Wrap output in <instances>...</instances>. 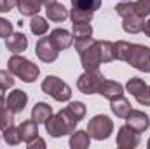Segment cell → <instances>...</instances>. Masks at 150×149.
<instances>
[{
	"label": "cell",
	"mask_w": 150,
	"mask_h": 149,
	"mask_svg": "<svg viewBox=\"0 0 150 149\" xmlns=\"http://www.w3.org/2000/svg\"><path fill=\"white\" fill-rule=\"evenodd\" d=\"M115 44V58L120 62H127L134 69L142 72H150V47L140 44H129L124 40Z\"/></svg>",
	"instance_id": "1"
},
{
	"label": "cell",
	"mask_w": 150,
	"mask_h": 149,
	"mask_svg": "<svg viewBox=\"0 0 150 149\" xmlns=\"http://www.w3.org/2000/svg\"><path fill=\"white\" fill-rule=\"evenodd\" d=\"M75 49L79 51L84 70H98L100 69V65H101L100 40H94L93 37L75 39Z\"/></svg>",
	"instance_id": "2"
},
{
	"label": "cell",
	"mask_w": 150,
	"mask_h": 149,
	"mask_svg": "<svg viewBox=\"0 0 150 149\" xmlns=\"http://www.w3.org/2000/svg\"><path fill=\"white\" fill-rule=\"evenodd\" d=\"M79 121H75L74 117L70 116V112L67 109L52 114L47 121H45V130L51 137L58 139V137H63V135H72V132L75 130Z\"/></svg>",
	"instance_id": "3"
},
{
	"label": "cell",
	"mask_w": 150,
	"mask_h": 149,
	"mask_svg": "<svg viewBox=\"0 0 150 149\" xmlns=\"http://www.w3.org/2000/svg\"><path fill=\"white\" fill-rule=\"evenodd\" d=\"M7 65H9V70L12 74L16 75V77H19L21 81H25V82H35L37 77L40 75V69L35 63H32L30 60L23 58L21 54L11 56L9 62H7Z\"/></svg>",
	"instance_id": "4"
},
{
	"label": "cell",
	"mask_w": 150,
	"mask_h": 149,
	"mask_svg": "<svg viewBox=\"0 0 150 149\" xmlns=\"http://www.w3.org/2000/svg\"><path fill=\"white\" fill-rule=\"evenodd\" d=\"M42 91L47 93L49 97H52L58 102H68L70 97H72L70 86L65 81H61L59 77H56V75H47L42 81Z\"/></svg>",
	"instance_id": "5"
},
{
	"label": "cell",
	"mask_w": 150,
	"mask_h": 149,
	"mask_svg": "<svg viewBox=\"0 0 150 149\" xmlns=\"http://www.w3.org/2000/svg\"><path fill=\"white\" fill-rule=\"evenodd\" d=\"M112 130H113L112 119L108 116H103V114L94 116L87 123V133L96 140H105L108 135H112Z\"/></svg>",
	"instance_id": "6"
},
{
	"label": "cell",
	"mask_w": 150,
	"mask_h": 149,
	"mask_svg": "<svg viewBox=\"0 0 150 149\" xmlns=\"http://www.w3.org/2000/svg\"><path fill=\"white\" fill-rule=\"evenodd\" d=\"M103 75L100 74V70H86L84 74L79 77L77 81V88L86 93V95H93V93H98L100 91V86L103 82Z\"/></svg>",
	"instance_id": "7"
},
{
	"label": "cell",
	"mask_w": 150,
	"mask_h": 149,
	"mask_svg": "<svg viewBox=\"0 0 150 149\" xmlns=\"http://www.w3.org/2000/svg\"><path fill=\"white\" fill-rule=\"evenodd\" d=\"M126 90L138 100V104L142 105H150V86L145 84L143 79L140 77H131L126 82Z\"/></svg>",
	"instance_id": "8"
},
{
	"label": "cell",
	"mask_w": 150,
	"mask_h": 149,
	"mask_svg": "<svg viewBox=\"0 0 150 149\" xmlns=\"http://www.w3.org/2000/svg\"><path fill=\"white\" fill-rule=\"evenodd\" d=\"M35 53H37V56L42 60V62H45V63H52V62L58 58L59 49L54 46V42L51 40V37H42L37 42Z\"/></svg>",
	"instance_id": "9"
},
{
	"label": "cell",
	"mask_w": 150,
	"mask_h": 149,
	"mask_svg": "<svg viewBox=\"0 0 150 149\" xmlns=\"http://www.w3.org/2000/svg\"><path fill=\"white\" fill-rule=\"evenodd\" d=\"M140 144V133L133 130L129 125L122 126L117 133V146L120 149H133Z\"/></svg>",
	"instance_id": "10"
},
{
	"label": "cell",
	"mask_w": 150,
	"mask_h": 149,
	"mask_svg": "<svg viewBox=\"0 0 150 149\" xmlns=\"http://www.w3.org/2000/svg\"><path fill=\"white\" fill-rule=\"evenodd\" d=\"M126 119H127V125H129L133 130H136L138 133L145 132V130L150 126L149 116H147L145 112H142V111H133V109H131V112L127 114Z\"/></svg>",
	"instance_id": "11"
},
{
	"label": "cell",
	"mask_w": 150,
	"mask_h": 149,
	"mask_svg": "<svg viewBox=\"0 0 150 149\" xmlns=\"http://www.w3.org/2000/svg\"><path fill=\"white\" fill-rule=\"evenodd\" d=\"M26 102H28V97L23 90H12L7 97V107L14 114L21 112L25 107H26Z\"/></svg>",
	"instance_id": "12"
},
{
	"label": "cell",
	"mask_w": 150,
	"mask_h": 149,
	"mask_svg": "<svg viewBox=\"0 0 150 149\" xmlns=\"http://www.w3.org/2000/svg\"><path fill=\"white\" fill-rule=\"evenodd\" d=\"M49 37H51V40L54 42V46H56L59 51L70 47L72 42H74V35H72L68 30H65V28H56V30H52V34H51Z\"/></svg>",
	"instance_id": "13"
},
{
	"label": "cell",
	"mask_w": 150,
	"mask_h": 149,
	"mask_svg": "<svg viewBox=\"0 0 150 149\" xmlns=\"http://www.w3.org/2000/svg\"><path fill=\"white\" fill-rule=\"evenodd\" d=\"M101 97L112 100L115 97H120L124 93V86L120 82H115V81H108V79H103L101 86H100V91H98Z\"/></svg>",
	"instance_id": "14"
},
{
	"label": "cell",
	"mask_w": 150,
	"mask_h": 149,
	"mask_svg": "<svg viewBox=\"0 0 150 149\" xmlns=\"http://www.w3.org/2000/svg\"><path fill=\"white\" fill-rule=\"evenodd\" d=\"M5 46L14 54H19V53H23L28 47V40H26V37L21 32H16V34H11L9 37L5 39Z\"/></svg>",
	"instance_id": "15"
},
{
	"label": "cell",
	"mask_w": 150,
	"mask_h": 149,
	"mask_svg": "<svg viewBox=\"0 0 150 149\" xmlns=\"http://www.w3.org/2000/svg\"><path fill=\"white\" fill-rule=\"evenodd\" d=\"M110 109L117 117L126 119L127 114L131 112V104L127 102V98H124V95H120V97H115L110 100Z\"/></svg>",
	"instance_id": "16"
},
{
	"label": "cell",
	"mask_w": 150,
	"mask_h": 149,
	"mask_svg": "<svg viewBox=\"0 0 150 149\" xmlns=\"http://www.w3.org/2000/svg\"><path fill=\"white\" fill-rule=\"evenodd\" d=\"M45 12H47V19L56 21V23L65 21V19L70 16V14H68V11H67V7H65L63 4H58V2H54V4H51V5H47V7H45Z\"/></svg>",
	"instance_id": "17"
},
{
	"label": "cell",
	"mask_w": 150,
	"mask_h": 149,
	"mask_svg": "<svg viewBox=\"0 0 150 149\" xmlns=\"http://www.w3.org/2000/svg\"><path fill=\"white\" fill-rule=\"evenodd\" d=\"M52 114H54V112H52V107H51L49 104L38 102L37 105L33 107V111H32V119H33L37 125L38 123H45Z\"/></svg>",
	"instance_id": "18"
},
{
	"label": "cell",
	"mask_w": 150,
	"mask_h": 149,
	"mask_svg": "<svg viewBox=\"0 0 150 149\" xmlns=\"http://www.w3.org/2000/svg\"><path fill=\"white\" fill-rule=\"evenodd\" d=\"M122 19H124L122 28L127 34H138L145 27V18H140V16H127V18H122Z\"/></svg>",
	"instance_id": "19"
},
{
	"label": "cell",
	"mask_w": 150,
	"mask_h": 149,
	"mask_svg": "<svg viewBox=\"0 0 150 149\" xmlns=\"http://www.w3.org/2000/svg\"><path fill=\"white\" fill-rule=\"evenodd\" d=\"M89 142H91V135L87 132H82V130L72 132V137H70V148L72 149H86L89 148Z\"/></svg>",
	"instance_id": "20"
},
{
	"label": "cell",
	"mask_w": 150,
	"mask_h": 149,
	"mask_svg": "<svg viewBox=\"0 0 150 149\" xmlns=\"http://www.w3.org/2000/svg\"><path fill=\"white\" fill-rule=\"evenodd\" d=\"M16 7L23 16H35L40 11V2L38 0H16Z\"/></svg>",
	"instance_id": "21"
},
{
	"label": "cell",
	"mask_w": 150,
	"mask_h": 149,
	"mask_svg": "<svg viewBox=\"0 0 150 149\" xmlns=\"http://www.w3.org/2000/svg\"><path fill=\"white\" fill-rule=\"evenodd\" d=\"M19 130H21V135H23V140H25V142L33 140L38 135V126L33 119H32V121H23V123L19 125Z\"/></svg>",
	"instance_id": "22"
},
{
	"label": "cell",
	"mask_w": 150,
	"mask_h": 149,
	"mask_svg": "<svg viewBox=\"0 0 150 149\" xmlns=\"http://www.w3.org/2000/svg\"><path fill=\"white\" fill-rule=\"evenodd\" d=\"M100 56H101V63H108L117 60L115 58V44L108 40H100Z\"/></svg>",
	"instance_id": "23"
},
{
	"label": "cell",
	"mask_w": 150,
	"mask_h": 149,
	"mask_svg": "<svg viewBox=\"0 0 150 149\" xmlns=\"http://www.w3.org/2000/svg\"><path fill=\"white\" fill-rule=\"evenodd\" d=\"M4 139H5V142H7V144H11V146L19 144V142L23 140V135H21L19 126H14V125H12L11 128L4 130Z\"/></svg>",
	"instance_id": "24"
},
{
	"label": "cell",
	"mask_w": 150,
	"mask_h": 149,
	"mask_svg": "<svg viewBox=\"0 0 150 149\" xmlns=\"http://www.w3.org/2000/svg\"><path fill=\"white\" fill-rule=\"evenodd\" d=\"M47 27H49V23H47V19H44V18H40V16H32V21H30V30L35 34V35H44L45 32H47Z\"/></svg>",
	"instance_id": "25"
},
{
	"label": "cell",
	"mask_w": 150,
	"mask_h": 149,
	"mask_svg": "<svg viewBox=\"0 0 150 149\" xmlns=\"http://www.w3.org/2000/svg\"><path fill=\"white\" fill-rule=\"evenodd\" d=\"M100 5H101V0H72V7L82 9V11H91V12L100 9Z\"/></svg>",
	"instance_id": "26"
},
{
	"label": "cell",
	"mask_w": 150,
	"mask_h": 149,
	"mask_svg": "<svg viewBox=\"0 0 150 149\" xmlns=\"http://www.w3.org/2000/svg\"><path fill=\"white\" fill-rule=\"evenodd\" d=\"M70 18H72V23H91L93 19V12L91 11H82V9H72L70 12Z\"/></svg>",
	"instance_id": "27"
},
{
	"label": "cell",
	"mask_w": 150,
	"mask_h": 149,
	"mask_svg": "<svg viewBox=\"0 0 150 149\" xmlns=\"http://www.w3.org/2000/svg\"><path fill=\"white\" fill-rule=\"evenodd\" d=\"M93 35V27L89 23H74V37L86 39Z\"/></svg>",
	"instance_id": "28"
},
{
	"label": "cell",
	"mask_w": 150,
	"mask_h": 149,
	"mask_svg": "<svg viewBox=\"0 0 150 149\" xmlns=\"http://www.w3.org/2000/svg\"><path fill=\"white\" fill-rule=\"evenodd\" d=\"M67 111L70 112V116L74 117L75 121H80L86 116V105L82 102H72V104H68Z\"/></svg>",
	"instance_id": "29"
},
{
	"label": "cell",
	"mask_w": 150,
	"mask_h": 149,
	"mask_svg": "<svg viewBox=\"0 0 150 149\" xmlns=\"http://www.w3.org/2000/svg\"><path fill=\"white\" fill-rule=\"evenodd\" d=\"M14 125V112L11 111L9 107H5L4 111H0V130H7Z\"/></svg>",
	"instance_id": "30"
},
{
	"label": "cell",
	"mask_w": 150,
	"mask_h": 149,
	"mask_svg": "<svg viewBox=\"0 0 150 149\" xmlns=\"http://www.w3.org/2000/svg\"><path fill=\"white\" fill-rule=\"evenodd\" d=\"M0 84L4 88H12L14 86V74L11 70H0Z\"/></svg>",
	"instance_id": "31"
},
{
	"label": "cell",
	"mask_w": 150,
	"mask_h": 149,
	"mask_svg": "<svg viewBox=\"0 0 150 149\" xmlns=\"http://www.w3.org/2000/svg\"><path fill=\"white\" fill-rule=\"evenodd\" d=\"M11 34H12V23L4 19V18H0V37L7 39Z\"/></svg>",
	"instance_id": "32"
},
{
	"label": "cell",
	"mask_w": 150,
	"mask_h": 149,
	"mask_svg": "<svg viewBox=\"0 0 150 149\" xmlns=\"http://www.w3.org/2000/svg\"><path fill=\"white\" fill-rule=\"evenodd\" d=\"M26 146H28V149H44L45 148V142L40 139V137H35L33 140H30V142H26Z\"/></svg>",
	"instance_id": "33"
},
{
	"label": "cell",
	"mask_w": 150,
	"mask_h": 149,
	"mask_svg": "<svg viewBox=\"0 0 150 149\" xmlns=\"http://www.w3.org/2000/svg\"><path fill=\"white\" fill-rule=\"evenodd\" d=\"M14 5H16V0H0V9H2L4 12L12 11Z\"/></svg>",
	"instance_id": "34"
},
{
	"label": "cell",
	"mask_w": 150,
	"mask_h": 149,
	"mask_svg": "<svg viewBox=\"0 0 150 149\" xmlns=\"http://www.w3.org/2000/svg\"><path fill=\"white\" fill-rule=\"evenodd\" d=\"M5 90H7V88H4V86L0 84V111H4V109L7 107V102H5Z\"/></svg>",
	"instance_id": "35"
},
{
	"label": "cell",
	"mask_w": 150,
	"mask_h": 149,
	"mask_svg": "<svg viewBox=\"0 0 150 149\" xmlns=\"http://www.w3.org/2000/svg\"><path fill=\"white\" fill-rule=\"evenodd\" d=\"M142 32H145V35L150 37V19H149V21H145V27H143V30H142Z\"/></svg>",
	"instance_id": "36"
},
{
	"label": "cell",
	"mask_w": 150,
	"mask_h": 149,
	"mask_svg": "<svg viewBox=\"0 0 150 149\" xmlns=\"http://www.w3.org/2000/svg\"><path fill=\"white\" fill-rule=\"evenodd\" d=\"M40 2V5H44V7H47V5H51V4H54L56 0H38Z\"/></svg>",
	"instance_id": "37"
},
{
	"label": "cell",
	"mask_w": 150,
	"mask_h": 149,
	"mask_svg": "<svg viewBox=\"0 0 150 149\" xmlns=\"http://www.w3.org/2000/svg\"><path fill=\"white\" fill-rule=\"evenodd\" d=\"M147 148H149V149H150V139H149V142H147Z\"/></svg>",
	"instance_id": "38"
},
{
	"label": "cell",
	"mask_w": 150,
	"mask_h": 149,
	"mask_svg": "<svg viewBox=\"0 0 150 149\" xmlns=\"http://www.w3.org/2000/svg\"><path fill=\"white\" fill-rule=\"evenodd\" d=\"M0 11H2V9H0Z\"/></svg>",
	"instance_id": "39"
}]
</instances>
